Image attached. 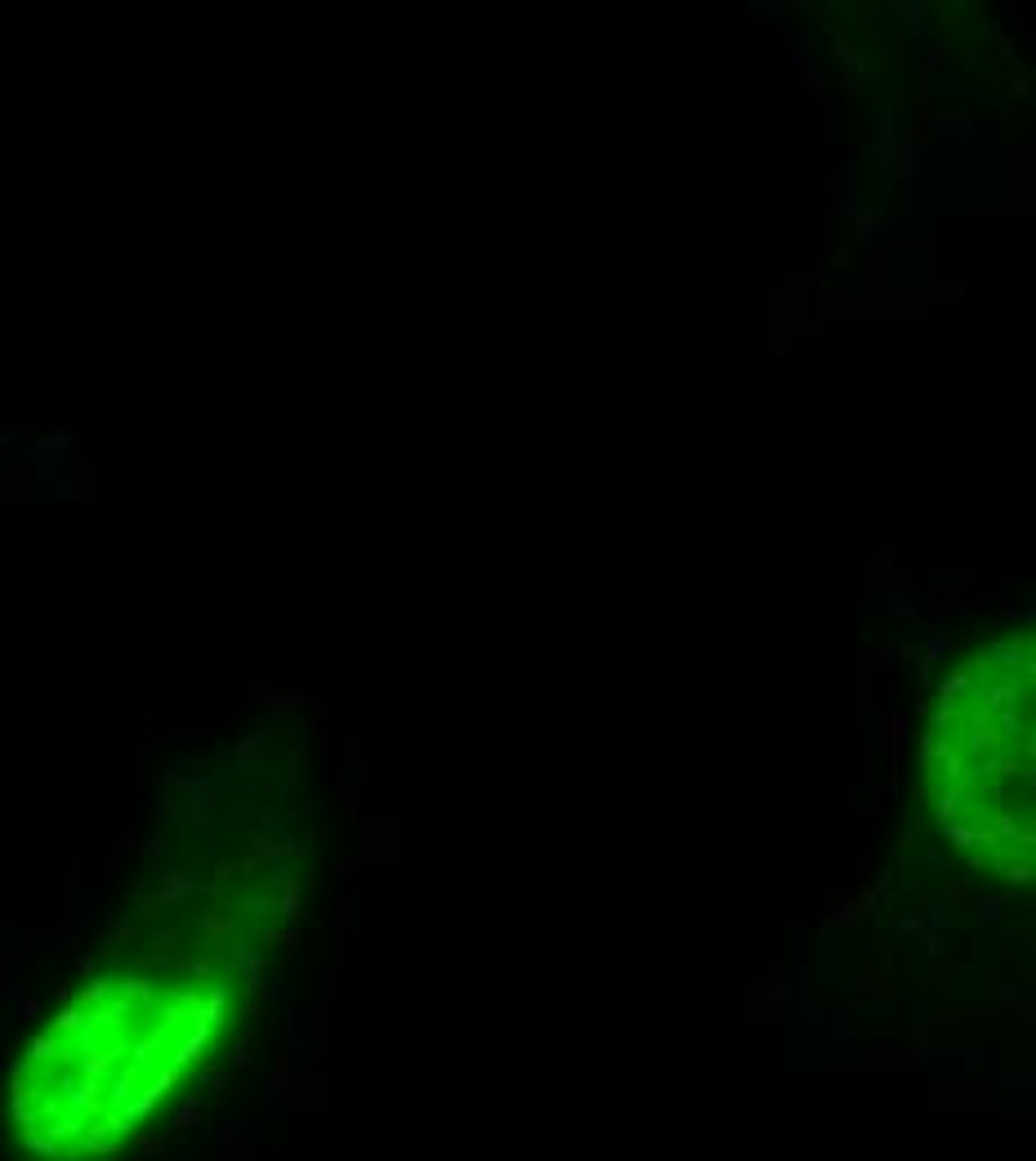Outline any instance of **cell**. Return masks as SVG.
<instances>
[{
  "mask_svg": "<svg viewBox=\"0 0 1036 1161\" xmlns=\"http://www.w3.org/2000/svg\"><path fill=\"white\" fill-rule=\"evenodd\" d=\"M224 997L197 978H107L67 1005L9 1081L19 1140L50 1161L117 1153L206 1059Z\"/></svg>",
  "mask_w": 1036,
  "mask_h": 1161,
  "instance_id": "6da1fadb",
  "label": "cell"
},
{
  "mask_svg": "<svg viewBox=\"0 0 1036 1161\" xmlns=\"http://www.w3.org/2000/svg\"><path fill=\"white\" fill-rule=\"evenodd\" d=\"M925 782L943 831L1001 876L1032 871V648L970 657L925 737Z\"/></svg>",
  "mask_w": 1036,
  "mask_h": 1161,
  "instance_id": "7a4b0ae2",
  "label": "cell"
}]
</instances>
